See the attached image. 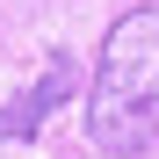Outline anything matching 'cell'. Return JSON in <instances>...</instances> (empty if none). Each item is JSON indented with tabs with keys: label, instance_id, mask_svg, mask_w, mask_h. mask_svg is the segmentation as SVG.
Listing matches in <instances>:
<instances>
[{
	"label": "cell",
	"instance_id": "obj_1",
	"mask_svg": "<svg viewBox=\"0 0 159 159\" xmlns=\"http://www.w3.org/2000/svg\"><path fill=\"white\" fill-rule=\"evenodd\" d=\"M159 7H130L101 36V65L87 87V138L116 159H138L159 138Z\"/></svg>",
	"mask_w": 159,
	"mask_h": 159
},
{
	"label": "cell",
	"instance_id": "obj_2",
	"mask_svg": "<svg viewBox=\"0 0 159 159\" xmlns=\"http://www.w3.org/2000/svg\"><path fill=\"white\" fill-rule=\"evenodd\" d=\"M72 87H80L72 51H43V80L0 109V145H7V138H36V130H43V116L58 109V101H72Z\"/></svg>",
	"mask_w": 159,
	"mask_h": 159
}]
</instances>
